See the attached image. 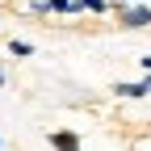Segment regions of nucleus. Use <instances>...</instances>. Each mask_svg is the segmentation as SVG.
I'll use <instances>...</instances> for the list:
<instances>
[{"label": "nucleus", "mask_w": 151, "mask_h": 151, "mask_svg": "<svg viewBox=\"0 0 151 151\" xmlns=\"http://www.w3.org/2000/svg\"><path fill=\"white\" fill-rule=\"evenodd\" d=\"M4 80H9V76H4V67H0V84H4Z\"/></svg>", "instance_id": "0eeeda50"}, {"label": "nucleus", "mask_w": 151, "mask_h": 151, "mask_svg": "<svg viewBox=\"0 0 151 151\" xmlns=\"http://www.w3.org/2000/svg\"><path fill=\"white\" fill-rule=\"evenodd\" d=\"M143 84H147V92H151V76H147V80H143Z\"/></svg>", "instance_id": "6e6552de"}, {"label": "nucleus", "mask_w": 151, "mask_h": 151, "mask_svg": "<svg viewBox=\"0 0 151 151\" xmlns=\"http://www.w3.org/2000/svg\"><path fill=\"white\" fill-rule=\"evenodd\" d=\"M46 143H50L55 151H84L76 130H50V134H46Z\"/></svg>", "instance_id": "f03ea898"}, {"label": "nucleus", "mask_w": 151, "mask_h": 151, "mask_svg": "<svg viewBox=\"0 0 151 151\" xmlns=\"http://www.w3.org/2000/svg\"><path fill=\"white\" fill-rule=\"evenodd\" d=\"M113 17H118V25H126V29H147L151 25V4L130 0V4H118V9H113Z\"/></svg>", "instance_id": "f257e3e1"}, {"label": "nucleus", "mask_w": 151, "mask_h": 151, "mask_svg": "<svg viewBox=\"0 0 151 151\" xmlns=\"http://www.w3.org/2000/svg\"><path fill=\"white\" fill-rule=\"evenodd\" d=\"M139 63H143V71L151 76V55H143V59H139Z\"/></svg>", "instance_id": "423d86ee"}, {"label": "nucleus", "mask_w": 151, "mask_h": 151, "mask_svg": "<svg viewBox=\"0 0 151 151\" xmlns=\"http://www.w3.org/2000/svg\"><path fill=\"white\" fill-rule=\"evenodd\" d=\"M80 13H92V17H105V13H113V4H109V0H80Z\"/></svg>", "instance_id": "20e7f679"}, {"label": "nucleus", "mask_w": 151, "mask_h": 151, "mask_svg": "<svg viewBox=\"0 0 151 151\" xmlns=\"http://www.w3.org/2000/svg\"><path fill=\"white\" fill-rule=\"evenodd\" d=\"M9 55H17V59H29V55H34V46L25 42V38H13V42H9Z\"/></svg>", "instance_id": "39448f33"}, {"label": "nucleus", "mask_w": 151, "mask_h": 151, "mask_svg": "<svg viewBox=\"0 0 151 151\" xmlns=\"http://www.w3.org/2000/svg\"><path fill=\"white\" fill-rule=\"evenodd\" d=\"M113 92H118V97H126V101H139V97H147V84H143V80H139V84L122 80V84H113Z\"/></svg>", "instance_id": "7ed1b4c3"}, {"label": "nucleus", "mask_w": 151, "mask_h": 151, "mask_svg": "<svg viewBox=\"0 0 151 151\" xmlns=\"http://www.w3.org/2000/svg\"><path fill=\"white\" fill-rule=\"evenodd\" d=\"M0 151H4V139H0Z\"/></svg>", "instance_id": "1a4fd4ad"}]
</instances>
